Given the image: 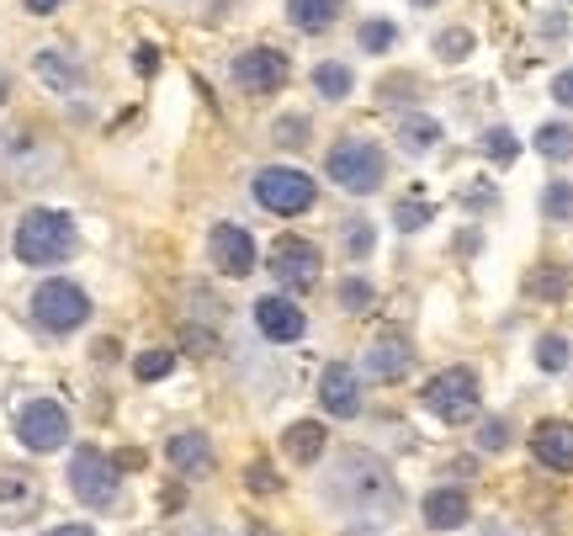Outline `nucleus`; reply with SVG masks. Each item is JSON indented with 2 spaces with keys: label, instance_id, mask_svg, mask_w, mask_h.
Here are the masks:
<instances>
[{
  "label": "nucleus",
  "instance_id": "79ce46f5",
  "mask_svg": "<svg viewBox=\"0 0 573 536\" xmlns=\"http://www.w3.org/2000/svg\"><path fill=\"white\" fill-rule=\"evenodd\" d=\"M547 91H552V101H557V107H569V112H573V70H557V74H552Z\"/></svg>",
  "mask_w": 573,
  "mask_h": 536
},
{
  "label": "nucleus",
  "instance_id": "473e14b6",
  "mask_svg": "<svg viewBox=\"0 0 573 536\" xmlns=\"http://www.w3.org/2000/svg\"><path fill=\"white\" fill-rule=\"evenodd\" d=\"M393 43H399V22H388V17H366V22L356 27L361 53H393Z\"/></svg>",
  "mask_w": 573,
  "mask_h": 536
},
{
  "label": "nucleus",
  "instance_id": "f03ea898",
  "mask_svg": "<svg viewBox=\"0 0 573 536\" xmlns=\"http://www.w3.org/2000/svg\"><path fill=\"white\" fill-rule=\"evenodd\" d=\"M11 250H17L22 266H64L80 250V229H74V219L64 208H27L17 219Z\"/></svg>",
  "mask_w": 573,
  "mask_h": 536
},
{
  "label": "nucleus",
  "instance_id": "c03bdc74",
  "mask_svg": "<svg viewBox=\"0 0 573 536\" xmlns=\"http://www.w3.org/2000/svg\"><path fill=\"white\" fill-rule=\"evenodd\" d=\"M27 6V17H53V11H64L70 0H22Z\"/></svg>",
  "mask_w": 573,
  "mask_h": 536
},
{
  "label": "nucleus",
  "instance_id": "a211bd4d",
  "mask_svg": "<svg viewBox=\"0 0 573 536\" xmlns=\"http://www.w3.org/2000/svg\"><path fill=\"white\" fill-rule=\"evenodd\" d=\"M420 520H425L430 532H462L468 520H473V499H468V488H430L425 499H420Z\"/></svg>",
  "mask_w": 573,
  "mask_h": 536
},
{
  "label": "nucleus",
  "instance_id": "c756f323",
  "mask_svg": "<svg viewBox=\"0 0 573 536\" xmlns=\"http://www.w3.org/2000/svg\"><path fill=\"white\" fill-rule=\"evenodd\" d=\"M478 149H483V154H489L494 165H515V160H521V139H515V128H510V122H494V128H483Z\"/></svg>",
  "mask_w": 573,
  "mask_h": 536
},
{
  "label": "nucleus",
  "instance_id": "a878e982",
  "mask_svg": "<svg viewBox=\"0 0 573 536\" xmlns=\"http://www.w3.org/2000/svg\"><path fill=\"white\" fill-rule=\"evenodd\" d=\"M531 149H536L547 165H569L573 160V122H536Z\"/></svg>",
  "mask_w": 573,
  "mask_h": 536
},
{
  "label": "nucleus",
  "instance_id": "20e7f679",
  "mask_svg": "<svg viewBox=\"0 0 573 536\" xmlns=\"http://www.w3.org/2000/svg\"><path fill=\"white\" fill-rule=\"evenodd\" d=\"M425 409L435 419H446V425H473L478 409H483V377H478V366H446V372H435L425 383Z\"/></svg>",
  "mask_w": 573,
  "mask_h": 536
},
{
  "label": "nucleus",
  "instance_id": "c85d7f7f",
  "mask_svg": "<svg viewBox=\"0 0 573 536\" xmlns=\"http://www.w3.org/2000/svg\"><path fill=\"white\" fill-rule=\"evenodd\" d=\"M478 38L468 32V27H441L435 38H430V53L441 59V64H462V59H473Z\"/></svg>",
  "mask_w": 573,
  "mask_h": 536
},
{
  "label": "nucleus",
  "instance_id": "6ab92c4d",
  "mask_svg": "<svg viewBox=\"0 0 573 536\" xmlns=\"http://www.w3.org/2000/svg\"><path fill=\"white\" fill-rule=\"evenodd\" d=\"M531 457L547 473H573V419H542L531 431Z\"/></svg>",
  "mask_w": 573,
  "mask_h": 536
},
{
  "label": "nucleus",
  "instance_id": "9b49d317",
  "mask_svg": "<svg viewBox=\"0 0 573 536\" xmlns=\"http://www.w3.org/2000/svg\"><path fill=\"white\" fill-rule=\"evenodd\" d=\"M409 366H414V341H409L404 330H378L366 351H361V377L366 383H382V388H393V383H404Z\"/></svg>",
  "mask_w": 573,
  "mask_h": 536
},
{
  "label": "nucleus",
  "instance_id": "b1692460",
  "mask_svg": "<svg viewBox=\"0 0 573 536\" xmlns=\"http://www.w3.org/2000/svg\"><path fill=\"white\" fill-rule=\"evenodd\" d=\"M309 80H313V97L319 101H345L356 91V70H351L345 59H319L309 70Z\"/></svg>",
  "mask_w": 573,
  "mask_h": 536
},
{
  "label": "nucleus",
  "instance_id": "ddd939ff",
  "mask_svg": "<svg viewBox=\"0 0 573 536\" xmlns=\"http://www.w3.org/2000/svg\"><path fill=\"white\" fill-rule=\"evenodd\" d=\"M53 165H59V154L38 133H27V128L0 133V171L11 181H43V175H53Z\"/></svg>",
  "mask_w": 573,
  "mask_h": 536
},
{
  "label": "nucleus",
  "instance_id": "f3484780",
  "mask_svg": "<svg viewBox=\"0 0 573 536\" xmlns=\"http://www.w3.org/2000/svg\"><path fill=\"white\" fill-rule=\"evenodd\" d=\"M319 404L330 419H356L361 415V372L345 362H330L319 372Z\"/></svg>",
  "mask_w": 573,
  "mask_h": 536
},
{
  "label": "nucleus",
  "instance_id": "412c9836",
  "mask_svg": "<svg viewBox=\"0 0 573 536\" xmlns=\"http://www.w3.org/2000/svg\"><path fill=\"white\" fill-rule=\"evenodd\" d=\"M32 74L43 80L48 91H59V97H70L86 85V70H80V59L70 49H38L32 53Z\"/></svg>",
  "mask_w": 573,
  "mask_h": 536
},
{
  "label": "nucleus",
  "instance_id": "f704fd0d",
  "mask_svg": "<svg viewBox=\"0 0 573 536\" xmlns=\"http://www.w3.org/2000/svg\"><path fill=\"white\" fill-rule=\"evenodd\" d=\"M170 372H175V351H170V345H154V351H139V356H133V377H139V383H165Z\"/></svg>",
  "mask_w": 573,
  "mask_h": 536
},
{
  "label": "nucleus",
  "instance_id": "7c9ffc66",
  "mask_svg": "<svg viewBox=\"0 0 573 536\" xmlns=\"http://www.w3.org/2000/svg\"><path fill=\"white\" fill-rule=\"evenodd\" d=\"M334 303H340V314H372V309H378V287H372L366 276H345V282L334 287Z\"/></svg>",
  "mask_w": 573,
  "mask_h": 536
},
{
  "label": "nucleus",
  "instance_id": "393cba45",
  "mask_svg": "<svg viewBox=\"0 0 573 536\" xmlns=\"http://www.w3.org/2000/svg\"><path fill=\"white\" fill-rule=\"evenodd\" d=\"M345 17V0H286V22L298 32H330Z\"/></svg>",
  "mask_w": 573,
  "mask_h": 536
},
{
  "label": "nucleus",
  "instance_id": "4c0bfd02",
  "mask_svg": "<svg viewBox=\"0 0 573 536\" xmlns=\"http://www.w3.org/2000/svg\"><path fill=\"white\" fill-rule=\"evenodd\" d=\"M271 139L282 149H303L313 139V122L303 118V112H286V118H277V128H271Z\"/></svg>",
  "mask_w": 573,
  "mask_h": 536
},
{
  "label": "nucleus",
  "instance_id": "2eb2a0df",
  "mask_svg": "<svg viewBox=\"0 0 573 536\" xmlns=\"http://www.w3.org/2000/svg\"><path fill=\"white\" fill-rule=\"evenodd\" d=\"M255 330H261V341L271 345H298L309 335V314H303V303L286 293H265L255 303Z\"/></svg>",
  "mask_w": 573,
  "mask_h": 536
},
{
  "label": "nucleus",
  "instance_id": "bb28decb",
  "mask_svg": "<svg viewBox=\"0 0 573 536\" xmlns=\"http://www.w3.org/2000/svg\"><path fill=\"white\" fill-rule=\"evenodd\" d=\"M531 362H536V372H547V377H563L573 362V345L563 330H547V335H536V345H531Z\"/></svg>",
  "mask_w": 573,
  "mask_h": 536
},
{
  "label": "nucleus",
  "instance_id": "6e6552de",
  "mask_svg": "<svg viewBox=\"0 0 573 536\" xmlns=\"http://www.w3.org/2000/svg\"><path fill=\"white\" fill-rule=\"evenodd\" d=\"M11 431L22 441L27 452H59V446H70V409L59 404V398H27L17 419H11Z\"/></svg>",
  "mask_w": 573,
  "mask_h": 536
},
{
  "label": "nucleus",
  "instance_id": "72a5a7b5",
  "mask_svg": "<svg viewBox=\"0 0 573 536\" xmlns=\"http://www.w3.org/2000/svg\"><path fill=\"white\" fill-rule=\"evenodd\" d=\"M430 223H435V202H425V196H404V202L393 208V229H399V234H420Z\"/></svg>",
  "mask_w": 573,
  "mask_h": 536
},
{
  "label": "nucleus",
  "instance_id": "603ef678",
  "mask_svg": "<svg viewBox=\"0 0 573 536\" xmlns=\"http://www.w3.org/2000/svg\"><path fill=\"white\" fill-rule=\"evenodd\" d=\"M244 536H277V532H271V526H261V520H255V526H250V532H244Z\"/></svg>",
  "mask_w": 573,
  "mask_h": 536
},
{
  "label": "nucleus",
  "instance_id": "7ed1b4c3",
  "mask_svg": "<svg viewBox=\"0 0 573 536\" xmlns=\"http://www.w3.org/2000/svg\"><path fill=\"white\" fill-rule=\"evenodd\" d=\"M324 175H330L340 192L372 196L388 181V149L378 139H366V133H345V139H334L324 149Z\"/></svg>",
  "mask_w": 573,
  "mask_h": 536
},
{
  "label": "nucleus",
  "instance_id": "8fccbe9b",
  "mask_svg": "<svg viewBox=\"0 0 573 536\" xmlns=\"http://www.w3.org/2000/svg\"><path fill=\"white\" fill-rule=\"evenodd\" d=\"M187 536H229L223 526H197V532H187Z\"/></svg>",
  "mask_w": 573,
  "mask_h": 536
},
{
  "label": "nucleus",
  "instance_id": "5701e85b",
  "mask_svg": "<svg viewBox=\"0 0 573 536\" xmlns=\"http://www.w3.org/2000/svg\"><path fill=\"white\" fill-rule=\"evenodd\" d=\"M573 293V271L557 266V261H542V266L525 271V297H536V303H563Z\"/></svg>",
  "mask_w": 573,
  "mask_h": 536
},
{
  "label": "nucleus",
  "instance_id": "423d86ee",
  "mask_svg": "<svg viewBox=\"0 0 573 536\" xmlns=\"http://www.w3.org/2000/svg\"><path fill=\"white\" fill-rule=\"evenodd\" d=\"M250 192H255V208L271 213V219H303L319 202V181L309 171H298V165H265Z\"/></svg>",
  "mask_w": 573,
  "mask_h": 536
},
{
  "label": "nucleus",
  "instance_id": "39448f33",
  "mask_svg": "<svg viewBox=\"0 0 573 536\" xmlns=\"http://www.w3.org/2000/svg\"><path fill=\"white\" fill-rule=\"evenodd\" d=\"M70 494L86 505V510H96V515L118 510V499H122L118 463H112L101 446H74V452H70Z\"/></svg>",
  "mask_w": 573,
  "mask_h": 536
},
{
  "label": "nucleus",
  "instance_id": "c9c22d12",
  "mask_svg": "<svg viewBox=\"0 0 573 536\" xmlns=\"http://www.w3.org/2000/svg\"><path fill=\"white\" fill-rule=\"evenodd\" d=\"M378 97L382 101H420L425 97V80L409 74V70H393V74H382L378 80Z\"/></svg>",
  "mask_w": 573,
  "mask_h": 536
},
{
  "label": "nucleus",
  "instance_id": "dca6fc26",
  "mask_svg": "<svg viewBox=\"0 0 573 536\" xmlns=\"http://www.w3.org/2000/svg\"><path fill=\"white\" fill-rule=\"evenodd\" d=\"M43 510V484L32 467H0V526H27Z\"/></svg>",
  "mask_w": 573,
  "mask_h": 536
},
{
  "label": "nucleus",
  "instance_id": "2f4dec72",
  "mask_svg": "<svg viewBox=\"0 0 573 536\" xmlns=\"http://www.w3.org/2000/svg\"><path fill=\"white\" fill-rule=\"evenodd\" d=\"M542 219L547 223H573V181L569 175H552L542 186Z\"/></svg>",
  "mask_w": 573,
  "mask_h": 536
},
{
  "label": "nucleus",
  "instance_id": "ea45409f",
  "mask_svg": "<svg viewBox=\"0 0 573 536\" xmlns=\"http://www.w3.org/2000/svg\"><path fill=\"white\" fill-rule=\"evenodd\" d=\"M244 484L255 488V494H277V488H282V478H277V473H271V467H250V473H244Z\"/></svg>",
  "mask_w": 573,
  "mask_h": 536
},
{
  "label": "nucleus",
  "instance_id": "cd10ccee",
  "mask_svg": "<svg viewBox=\"0 0 573 536\" xmlns=\"http://www.w3.org/2000/svg\"><path fill=\"white\" fill-rule=\"evenodd\" d=\"M372 250H378V223L366 219V213L340 223V255L345 261H372Z\"/></svg>",
  "mask_w": 573,
  "mask_h": 536
},
{
  "label": "nucleus",
  "instance_id": "e433bc0d",
  "mask_svg": "<svg viewBox=\"0 0 573 536\" xmlns=\"http://www.w3.org/2000/svg\"><path fill=\"white\" fill-rule=\"evenodd\" d=\"M510 441H515V431H510V419L504 415H489V419H478V452H510Z\"/></svg>",
  "mask_w": 573,
  "mask_h": 536
},
{
  "label": "nucleus",
  "instance_id": "9d476101",
  "mask_svg": "<svg viewBox=\"0 0 573 536\" xmlns=\"http://www.w3.org/2000/svg\"><path fill=\"white\" fill-rule=\"evenodd\" d=\"M229 80H234L244 97H271V91H282L286 80H292V59H286L282 49H265V43H255V49L234 53Z\"/></svg>",
  "mask_w": 573,
  "mask_h": 536
},
{
  "label": "nucleus",
  "instance_id": "864d4df0",
  "mask_svg": "<svg viewBox=\"0 0 573 536\" xmlns=\"http://www.w3.org/2000/svg\"><path fill=\"white\" fill-rule=\"evenodd\" d=\"M345 536H378V532H372V526H356V532H345Z\"/></svg>",
  "mask_w": 573,
  "mask_h": 536
},
{
  "label": "nucleus",
  "instance_id": "58836bf2",
  "mask_svg": "<svg viewBox=\"0 0 573 536\" xmlns=\"http://www.w3.org/2000/svg\"><path fill=\"white\" fill-rule=\"evenodd\" d=\"M462 202H468V208H473V213H483V208H500V192H494V186H489V181H473V186H468V192H462Z\"/></svg>",
  "mask_w": 573,
  "mask_h": 536
},
{
  "label": "nucleus",
  "instance_id": "37998d69",
  "mask_svg": "<svg viewBox=\"0 0 573 536\" xmlns=\"http://www.w3.org/2000/svg\"><path fill=\"white\" fill-rule=\"evenodd\" d=\"M478 244H483V234H478V229H462V234H456V255H462V261H473Z\"/></svg>",
  "mask_w": 573,
  "mask_h": 536
},
{
  "label": "nucleus",
  "instance_id": "09e8293b",
  "mask_svg": "<svg viewBox=\"0 0 573 536\" xmlns=\"http://www.w3.org/2000/svg\"><path fill=\"white\" fill-rule=\"evenodd\" d=\"M6 101H11V74L0 70V107H6Z\"/></svg>",
  "mask_w": 573,
  "mask_h": 536
},
{
  "label": "nucleus",
  "instance_id": "4468645a",
  "mask_svg": "<svg viewBox=\"0 0 573 536\" xmlns=\"http://www.w3.org/2000/svg\"><path fill=\"white\" fill-rule=\"evenodd\" d=\"M165 463L181 484H202L218 473V452H213V436L208 431H175L165 441Z\"/></svg>",
  "mask_w": 573,
  "mask_h": 536
},
{
  "label": "nucleus",
  "instance_id": "de8ad7c7",
  "mask_svg": "<svg viewBox=\"0 0 573 536\" xmlns=\"http://www.w3.org/2000/svg\"><path fill=\"white\" fill-rule=\"evenodd\" d=\"M483 536H531V532H521V526H489Z\"/></svg>",
  "mask_w": 573,
  "mask_h": 536
},
{
  "label": "nucleus",
  "instance_id": "a19ab883",
  "mask_svg": "<svg viewBox=\"0 0 573 536\" xmlns=\"http://www.w3.org/2000/svg\"><path fill=\"white\" fill-rule=\"evenodd\" d=\"M133 70H139L143 80L160 74V49H154V43H139V49H133Z\"/></svg>",
  "mask_w": 573,
  "mask_h": 536
},
{
  "label": "nucleus",
  "instance_id": "49530a36",
  "mask_svg": "<svg viewBox=\"0 0 573 536\" xmlns=\"http://www.w3.org/2000/svg\"><path fill=\"white\" fill-rule=\"evenodd\" d=\"M48 536H96L91 526H80V520H64V526H53Z\"/></svg>",
  "mask_w": 573,
  "mask_h": 536
},
{
  "label": "nucleus",
  "instance_id": "f8f14e48",
  "mask_svg": "<svg viewBox=\"0 0 573 536\" xmlns=\"http://www.w3.org/2000/svg\"><path fill=\"white\" fill-rule=\"evenodd\" d=\"M208 261H213L218 276H250L261 266V250H255V234L244 223H213L208 229Z\"/></svg>",
  "mask_w": 573,
  "mask_h": 536
},
{
  "label": "nucleus",
  "instance_id": "f257e3e1",
  "mask_svg": "<svg viewBox=\"0 0 573 536\" xmlns=\"http://www.w3.org/2000/svg\"><path fill=\"white\" fill-rule=\"evenodd\" d=\"M319 499H330V510L356 515V520H393L404 494H399V478L393 467L372 457V452H340L330 467H324V484H319Z\"/></svg>",
  "mask_w": 573,
  "mask_h": 536
},
{
  "label": "nucleus",
  "instance_id": "4be33fe9",
  "mask_svg": "<svg viewBox=\"0 0 573 536\" xmlns=\"http://www.w3.org/2000/svg\"><path fill=\"white\" fill-rule=\"evenodd\" d=\"M393 133H399V149H409V154H430V149L446 139V122L430 118V112H404Z\"/></svg>",
  "mask_w": 573,
  "mask_h": 536
},
{
  "label": "nucleus",
  "instance_id": "0eeeda50",
  "mask_svg": "<svg viewBox=\"0 0 573 536\" xmlns=\"http://www.w3.org/2000/svg\"><path fill=\"white\" fill-rule=\"evenodd\" d=\"M91 318V293L70 282V276H48L32 287V324L48 335H74Z\"/></svg>",
  "mask_w": 573,
  "mask_h": 536
},
{
  "label": "nucleus",
  "instance_id": "3c124183",
  "mask_svg": "<svg viewBox=\"0 0 573 536\" xmlns=\"http://www.w3.org/2000/svg\"><path fill=\"white\" fill-rule=\"evenodd\" d=\"M409 6H414V11H435L441 0H409Z\"/></svg>",
  "mask_w": 573,
  "mask_h": 536
},
{
  "label": "nucleus",
  "instance_id": "a18cd8bd",
  "mask_svg": "<svg viewBox=\"0 0 573 536\" xmlns=\"http://www.w3.org/2000/svg\"><path fill=\"white\" fill-rule=\"evenodd\" d=\"M112 463H118V473H139V467H143V452H118Z\"/></svg>",
  "mask_w": 573,
  "mask_h": 536
},
{
  "label": "nucleus",
  "instance_id": "1a4fd4ad",
  "mask_svg": "<svg viewBox=\"0 0 573 536\" xmlns=\"http://www.w3.org/2000/svg\"><path fill=\"white\" fill-rule=\"evenodd\" d=\"M265 266H271V276H277V287H282L286 297L313 293L319 276H324V250L309 240H277L271 255H265Z\"/></svg>",
  "mask_w": 573,
  "mask_h": 536
},
{
  "label": "nucleus",
  "instance_id": "aec40b11",
  "mask_svg": "<svg viewBox=\"0 0 573 536\" xmlns=\"http://www.w3.org/2000/svg\"><path fill=\"white\" fill-rule=\"evenodd\" d=\"M324 446H330V425L324 419H292L282 431V457L298 467L324 463Z\"/></svg>",
  "mask_w": 573,
  "mask_h": 536
}]
</instances>
